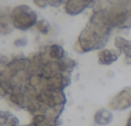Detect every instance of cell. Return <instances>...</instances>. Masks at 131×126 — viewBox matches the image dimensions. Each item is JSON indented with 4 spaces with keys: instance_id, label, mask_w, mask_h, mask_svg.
Listing matches in <instances>:
<instances>
[{
    "instance_id": "obj_6",
    "label": "cell",
    "mask_w": 131,
    "mask_h": 126,
    "mask_svg": "<svg viewBox=\"0 0 131 126\" xmlns=\"http://www.w3.org/2000/svg\"><path fill=\"white\" fill-rule=\"evenodd\" d=\"M114 44L116 49L120 51L121 54H124V62L127 64H131V40L118 36L115 38Z\"/></svg>"
},
{
    "instance_id": "obj_14",
    "label": "cell",
    "mask_w": 131,
    "mask_h": 126,
    "mask_svg": "<svg viewBox=\"0 0 131 126\" xmlns=\"http://www.w3.org/2000/svg\"><path fill=\"white\" fill-rule=\"evenodd\" d=\"M101 2H115V1H120V0H98Z\"/></svg>"
},
{
    "instance_id": "obj_15",
    "label": "cell",
    "mask_w": 131,
    "mask_h": 126,
    "mask_svg": "<svg viewBox=\"0 0 131 126\" xmlns=\"http://www.w3.org/2000/svg\"><path fill=\"white\" fill-rule=\"evenodd\" d=\"M125 126H131V114L129 115V118H128V122H127V125Z\"/></svg>"
},
{
    "instance_id": "obj_5",
    "label": "cell",
    "mask_w": 131,
    "mask_h": 126,
    "mask_svg": "<svg viewBox=\"0 0 131 126\" xmlns=\"http://www.w3.org/2000/svg\"><path fill=\"white\" fill-rule=\"evenodd\" d=\"M120 55H121V52L117 49L102 48L98 53V62L101 65H111L112 63L117 61Z\"/></svg>"
},
{
    "instance_id": "obj_13",
    "label": "cell",
    "mask_w": 131,
    "mask_h": 126,
    "mask_svg": "<svg viewBox=\"0 0 131 126\" xmlns=\"http://www.w3.org/2000/svg\"><path fill=\"white\" fill-rule=\"evenodd\" d=\"M34 2L39 7V8H46L48 6L47 0H34Z\"/></svg>"
},
{
    "instance_id": "obj_11",
    "label": "cell",
    "mask_w": 131,
    "mask_h": 126,
    "mask_svg": "<svg viewBox=\"0 0 131 126\" xmlns=\"http://www.w3.org/2000/svg\"><path fill=\"white\" fill-rule=\"evenodd\" d=\"M27 44H28L27 38H18L14 41V45H15L16 47H23V46H25Z\"/></svg>"
},
{
    "instance_id": "obj_3",
    "label": "cell",
    "mask_w": 131,
    "mask_h": 126,
    "mask_svg": "<svg viewBox=\"0 0 131 126\" xmlns=\"http://www.w3.org/2000/svg\"><path fill=\"white\" fill-rule=\"evenodd\" d=\"M130 107H131V86L124 87L109 102V108L112 110L123 111L129 109Z\"/></svg>"
},
{
    "instance_id": "obj_7",
    "label": "cell",
    "mask_w": 131,
    "mask_h": 126,
    "mask_svg": "<svg viewBox=\"0 0 131 126\" xmlns=\"http://www.w3.org/2000/svg\"><path fill=\"white\" fill-rule=\"evenodd\" d=\"M94 123L97 125H100V126H106L108 124H111L114 119V115L111 110L106 108H101L99 110H97V112L94 114Z\"/></svg>"
},
{
    "instance_id": "obj_4",
    "label": "cell",
    "mask_w": 131,
    "mask_h": 126,
    "mask_svg": "<svg viewBox=\"0 0 131 126\" xmlns=\"http://www.w3.org/2000/svg\"><path fill=\"white\" fill-rule=\"evenodd\" d=\"M98 0H67L64 4V10L69 15H78L86 8L97 5Z\"/></svg>"
},
{
    "instance_id": "obj_8",
    "label": "cell",
    "mask_w": 131,
    "mask_h": 126,
    "mask_svg": "<svg viewBox=\"0 0 131 126\" xmlns=\"http://www.w3.org/2000/svg\"><path fill=\"white\" fill-rule=\"evenodd\" d=\"M47 55L52 61H61L64 59V49L62 46L60 45H51L47 48Z\"/></svg>"
},
{
    "instance_id": "obj_1",
    "label": "cell",
    "mask_w": 131,
    "mask_h": 126,
    "mask_svg": "<svg viewBox=\"0 0 131 126\" xmlns=\"http://www.w3.org/2000/svg\"><path fill=\"white\" fill-rule=\"evenodd\" d=\"M106 16V21L113 30L131 29V0H120L115 2L97 1Z\"/></svg>"
},
{
    "instance_id": "obj_9",
    "label": "cell",
    "mask_w": 131,
    "mask_h": 126,
    "mask_svg": "<svg viewBox=\"0 0 131 126\" xmlns=\"http://www.w3.org/2000/svg\"><path fill=\"white\" fill-rule=\"evenodd\" d=\"M13 24L10 22V18H0V34L6 36V34H10L13 32Z\"/></svg>"
},
{
    "instance_id": "obj_10",
    "label": "cell",
    "mask_w": 131,
    "mask_h": 126,
    "mask_svg": "<svg viewBox=\"0 0 131 126\" xmlns=\"http://www.w3.org/2000/svg\"><path fill=\"white\" fill-rule=\"evenodd\" d=\"M36 29L40 32L41 34H48V32L51 31V24L46 20H39L36 24Z\"/></svg>"
},
{
    "instance_id": "obj_12",
    "label": "cell",
    "mask_w": 131,
    "mask_h": 126,
    "mask_svg": "<svg viewBox=\"0 0 131 126\" xmlns=\"http://www.w3.org/2000/svg\"><path fill=\"white\" fill-rule=\"evenodd\" d=\"M48 1V6L52 7H60L62 4H66L64 0H47Z\"/></svg>"
},
{
    "instance_id": "obj_2",
    "label": "cell",
    "mask_w": 131,
    "mask_h": 126,
    "mask_svg": "<svg viewBox=\"0 0 131 126\" xmlns=\"http://www.w3.org/2000/svg\"><path fill=\"white\" fill-rule=\"evenodd\" d=\"M9 18L14 29L21 30V31H25L36 27L38 22L37 13L27 5H20V6L14 7L10 10Z\"/></svg>"
}]
</instances>
